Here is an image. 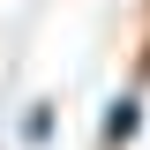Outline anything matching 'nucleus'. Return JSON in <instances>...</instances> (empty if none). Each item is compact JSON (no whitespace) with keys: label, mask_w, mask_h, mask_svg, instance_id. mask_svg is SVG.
Here are the masks:
<instances>
[{"label":"nucleus","mask_w":150,"mask_h":150,"mask_svg":"<svg viewBox=\"0 0 150 150\" xmlns=\"http://www.w3.org/2000/svg\"><path fill=\"white\" fill-rule=\"evenodd\" d=\"M23 143H30V150H45V143H53V105H45V98L23 112Z\"/></svg>","instance_id":"nucleus-2"},{"label":"nucleus","mask_w":150,"mask_h":150,"mask_svg":"<svg viewBox=\"0 0 150 150\" xmlns=\"http://www.w3.org/2000/svg\"><path fill=\"white\" fill-rule=\"evenodd\" d=\"M143 90H150V53H143V75H135L128 90L105 98V120H98V150H128L143 135Z\"/></svg>","instance_id":"nucleus-1"}]
</instances>
